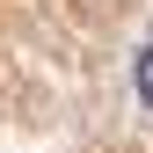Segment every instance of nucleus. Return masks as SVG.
<instances>
[{
  "mask_svg": "<svg viewBox=\"0 0 153 153\" xmlns=\"http://www.w3.org/2000/svg\"><path fill=\"white\" fill-rule=\"evenodd\" d=\"M131 80H139V102H146V109H153V44H146V51H139V66H131Z\"/></svg>",
  "mask_w": 153,
  "mask_h": 153,
  "instance_id": "f257e3e1",
  "label": "nucleus"
}]
</instances>
